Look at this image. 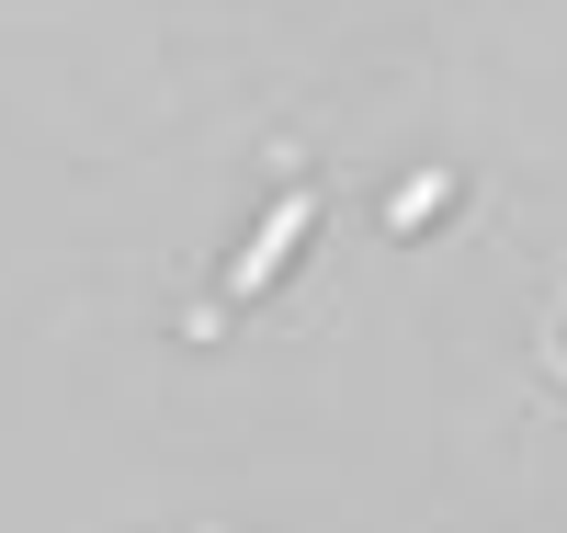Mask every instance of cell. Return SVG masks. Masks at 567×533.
<instances>
[{"mask_svg": "<svg viewBox=\"0 0 567 533\" xmlns=\"http://www.w3.org/2000/svg\"><path fill=\"white\" fill-rule=\"evenodd\" d=\"M296 238H307V193H296V205H284V216H272L261 238H250V262H239V273H227V296H261V273H272L284 250H296Z\"/></svg>", "mask_w": 567, "mask_h": 533, "instance_id": "cell-1", "label": "cell"}]
</instances>
